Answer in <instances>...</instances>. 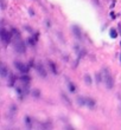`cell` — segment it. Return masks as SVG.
I'll list each match as a JSON object with an SVG mask.
<instances>
[{"label":"cell","instance_id":"6da1fadb","mask_svg":"<svg viewBox=\"0 0 121 130\" xmlns=\"http://www.w3.org/2000/svg\"><path fill=\"white\" fill-rule=\"evenodd\" d=\"M101 75H102V80H103L104 85L107 86L108 89H112L113 85H114V79L112 77V73L109 72V70L108 69H103Z\"/></svg>","mask_w":121,"mask_h":130},{"label":"cell","instance_id":"7a4b0ae2","mask_svg":"<svg viewBox=\"0 0 121 130\" xmlns=\"http://www.w3.org/2000/svg\"><path fill=\"white\" fill-rule=\"evenodd\" d=\"M13 44H14V48L16 51L19 52V53H24L25 52V45L23 43V40L20 39L19 34L14 31V36H13Z\"/></svg>","mask_w":121,"mask_h":130},{"label":"cell","instance_id":"3957f363","mask_svg":"<svg viewBox=\"0 0 121 130\" xmlns=\"http://www.w3.org/2000/svg\"><path fill=\"white\" fill-rule=\"evenodd\" d=\"M12 39V33L11 32H7L5 28L1 30V40H3L4 44H8Z\"/></svg>","mask_w":121,"mask_h":130},{"label":"cell","instance_id":"277c9868","mask_svg":"<svg viewBox=\"0 0 121 130\" xmlns=\"http://www.w3.org/2000/svg\"><path fill=\"white\" fill-rule=\"evenodd\" d=\"M78 102H80V104L88 105L89 108H91V109L95 106V101H93V99H90V98H83V97H80V98H78Z\"/></svg>","mask_w":121,"mask_h":130},{"label":"cell","instance_id":"5b68a950","mask_svg":"<svg viewBox=\"0 0 121 130\" xmlns=\"http://www.w3.org/2000/svg\"><path fill=\"white\" fill-rule=\"evenodd\" d=\"M16 68H17L19 71L24 72V73L29 71V66H26L25 64H23V63H19V62H16Z\"/></svg>","mask_w":121,"mask_h":130},{"label":"cell","instance_id":"8992f818","mask_svg":"<svg viewBox=\"0 0 121 130\" xmlns=\"http://www.w3.org/2000/svg\"><path fill=\"white\" fill-rule=\"evenodd\" d=\"M7 73H8V71H7V68L5 64H1V76L3 77H6Z\"/></svg>","mask_w":121,"mask_h":130},{"label":"cell","instance_id":"52a82bcc","mask_svg":"<svg viewBox=\"0 0 121 130\" xmlns=\"http://www.w3.org/2000/svg\"><path fill=\"white\" fill-rule=\"evenodd\" d=\"M73 31H74V33H75V36H76L78 39H81V31H80V28L77 27V26H74Z\"/></svg>","mask_w":121,"mask_h":130},{"label":"cell","instance_id":"ba28073f","mask_svg":"<svg viewBox=\"0 0 121 130\" xmlns=\"http://www.w3.org/2000/svg\"><path fill=\"white\" fill-rule=\"evenodd\" d=\"M37 70H39V73H41V76H43V77H45V70L43 69V66H42V64H38L37 65Z\"/></svg>","mask_w":121,"mask_h":130},{"label":"cell","instance_id":"9c48e42d","mask_svg":"<svg viewBox=\"0 0 121 130\" xmlns=\"http://www.w3.org/2000/svg\"><path fill=\"white\" fill-rule=\"evenodd\" d=\"M109 34H111L112 38H116V37H118V32L115 31L114 28H112L111 31H109Z\"/></svg>","mask_w":121,"mask_h":130},{"label":"cell","instance_id":"30bf717a","mask_svg":"<svg viewBox=\"0 0 121 130\" xmlns=\"http://www.w3.org/2000/svg\"><path fill=\"white\" fill-rule=\"evenodd\" d=\"M84 80H86V83L88 84V85H90V84H91V79H90L89 75H87L86 77H84Z\"/></svg>","mask_w":121,"mask_h":130},{"label":"cell","instance_id":"8fae6325","mask_svg":"<svg viewBox=\"0 0 121 130\" xmlns=\"http://www.w3.org/2000/svg\"><path fill=\"white\" fill-rule=\"evenodd\" d=\"M1 8L5 10L6 8V4H5V0H1Z\"/></svg>","mask_w":121,"mask_h":130},{"label":"cell","instance_id":"7c38bea8","mask_svg":"<svg viewBox=\"0 0 121 130\" xmlns=\"http://www.w3.org/2000/svg\"><path fill=\"white\" fill-rule=\"evenodd\" d=\"M30 124H31V120H30L29 117H26V125H28V127H30Z\"/></svg>","mask_w":121,"mask_h":130},{"label":"cell","instance_id":"4fadbf2b","mask_svg":"<svg viewBox=\"0 0 121 130\" xmlns=\"http://www.w3.org/2000/svg\"><path fill=\"white\" fill-rule=\"evenodd\" d=\"M120 60H121V58H120Z\"/></svg>","mask_w":121,"mask_h":130}]
</instances>
